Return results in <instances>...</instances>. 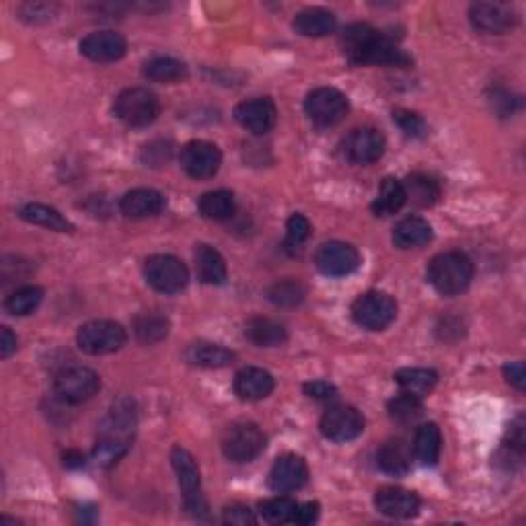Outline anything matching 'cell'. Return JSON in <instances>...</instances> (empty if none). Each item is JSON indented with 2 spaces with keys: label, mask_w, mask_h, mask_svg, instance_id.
Masks as SVG:
<instances>
[{
  "label": "cell",
  "mask_w": 526,
  "mask_h": 526,
  "mask_svg": "<svg viewBox=\"0 0 526 526\" xmlns=\"http://www.w3.org/2000/svg\"><path fill=\"white\" fill-rule=\"evenodd\" d=\"M144 278L157 293L175 294L188 286L190 272L181 259L173 255H152L144 263Z\"/></svg>",
  "instance_id": "cell-9"
},
{
  "label": "cell",
  "mask_w": 526,
  "mask_h": 526,
  "mask_svg": "<svg viewBox=\"0 0 526 526\" xmlns=\"http://www.w3.org/2000/svg\"><path fill=\"white\" fill-rule=\"evenodd\" d=\"M350 103L346 95L334 87H319L306 95L304 111L311 118L313 124L321 128H331L347 116Z\"/></svg>",
  "instance_id": "cell-10"
},
{
  "label": "cell",
  "mask_w": 526,
  "mask_h": 526,
  "mask_svg": "<svg viewBox=\"0 0 526 526\" xmlns=\"http://www.w3.org/2000/svg\"><path fill=\"white\" fill-rule=\"evenodd\" d=\"M388 416H391L393 422L397 424H416L419 418L424 416V406H422V399L414 397V395L409 393H401L397 397L388 401Z\"/></svg>",
  "instance_id": "cell-36"
},
{
  "label": "cell",
  "mask_w": 526,
  "mask_h": 526,
  "mask_svg": "<svg viewBox=\"0 0 526 526\" xmlns=\"http://www.w3.org/2000/svg\"><path fill=\"white\" fill-rule=\"evenodd\" d=\"M198 208L200 214L208 221H229L234 210H237V204H234V196L231 191L216 190L204 193L198 201Z\"/></svg>",
  "instance_id": "cell-33"
},
{
  "label": "cell",
  "mask_w": 526,
  "mask_h": 526,
  "mask_svg": "<svg viewBox=\"0 0 526 526\" xmlns=\"http://www.w3.org/2000/svg\"><path fill=\"white\" fill-rule=\"evenodd\" d=\"M44 301V290L37 286H23L19 290L6 298L5 309L6 313L15 315V317H27L34 311H37V306Z\"/></svg>",
  "instance_id": "cell-35"
},
{
  "label": "cell",
  "mask_w": 526,
  "mask_h": 526,
  "mask_svg": "<svg viewBox=\"0 0 526 526\" xmlns=\"http://www.w3.org/2000/svg\"><path fill=\"white\" fill-rule=\"evenodd\" d=\"M15 352H17V337L13 335L9 327H3V331H0V358H11Z\"/></svg>",
  "instance_id": "cell-49"
},
{
  "label": "cell",
  "mask_w": 526,
  "mask_h": 526,
  "mask_svg": "<svg viewBox=\"0 0 526 526\" xmlns=\"http://www.w3.org/2000/svg\"><path fill=\"white\" fill-rule=\"evenodd\" d=\"M134 334L142 344H157L169 334V321L163 315L144 313L134 321Z\"/></svg>",
  "instance_id": "cell-39"
},
{
  "label": "cell",
  "mask_w": 526,
  "mask_h": 526,
  "mask_svg": "<svg viewBox=\"0 0 526 526\" xmlns=\"http://www.w3.org/2000/svg\"><path fill=\"white\" fill-rule=\"evenodd\" d=\"M432 241V226L419 216H409L395 226L393 245L399 249L424 247Z\"/></svg>",
  "instance_id": "cell-22"
},
{
  "label": "cell",
  "mask_w": 526,
  "mask_h": 526,
  "mask_svg": "<svg viewBox=\"0 0 526 526\" xmlns=\"http://www.w3.org/2000/svg\"><path fill=\"white\" fill-rule=\"evenodd\" d=\"M144 77L155 80V83H177V80L188 77V68L180 60L169 58V56H159V58H152L144 64Z\"/></svg>",
  "instance_id": "cell-34"
},
{
  "label": "cell",
  "mask_w": 526,
  "mask_h": 526,
  "mask_svg": "<svg viewBox=\"0 0 526 526\" xmlns=\"http://www.w3.org/2000/svg\"><path fill=\"white\" fill-rule=\"evenodd\" d=\"M52 6L44 5V3H34V5H23L19 13L21 19H26L29 23H39V21H47L52 19Z\"/></svg>",
  "instance_id": "cell-45"
},
{
  "label": "cell",
  "mask_w": 526,
  "mask_h": 526,
  "mask_svg": "<svg viewBox=\"0 0 526 526\" xmlns=\"http://www.w3.org/2000/svg\"><path fill=\"white\" fill-rule=\"evenodd\" d=\"M319 518V504H303L296 508V516H294V524H301V526H309Z\"/></svg>",
  "instance_id": "cell-48"
},
{
  "label": "cell",
  "mask_w": 526,
  "mask_h": 526,
  "mask_svg": "<svg viewBox=\"0 0 526 526\" xmlns=\"http://www.w3.org/2000/svg\"><path fill=\"white\" fill-rule=\"evenodd\" d=\"M304 393L309 395L311 399L321 401V403H329L337 399V388L331 383H327V380H313V383H306Z\"/></svg>",
  "instance_id": "cell-43"
},
{
  "label": "cell",
  "mask_w": 526,
  "mask_h": 526,
  "mask_svg": "<svg viewBox=\"0 0 526 526\" xmlns=\"http://www.w3.org/2000/svg\"><path fill=\"white\" fill-rule=\"evenodd\" d=\"M171 463L177 473V481H180V488L183 491L185 510L201 521V518L208 516V504L204 493H201L200 469L196 465V459L185 449L175 447L171 452Z\"/></svg>",
  "instance_id": "cell-4"
},
{
  "label": "cell",
  "mask_w": 526,
  "mask_h": 526,
  "mask_svg": "<svg viewBox=\"0 0 526 526\" xmlns=\"http://www.w3.org/2000/svg\"><path fill=\"white\" fill-rule=\"evenodd\" d=\"M62 459H64V467H67V469H80V467L85 465L83 452H78L75 449H70V450L64 452Z\"/></svg>",
  "instance_id": "cell-50"
},
{
  "label": "cell",
  "mask_w": 526,
  "mask_h": 526,
  "mask_svg": "<svg viewBox=\"0 0 526 526\" xmlns=\"http://www.w3.org/2000/svg\"><path fill=\"white\" fill-rule=\"evenodd\" d=\"M315 265H317L321 273L331 278L350 276L352 272L358 270L360 253L350 242L329 241L323 242L317 249V253H315Z\"/></svg>",
  "instance_id": "cell-11"
},
{
  "label": "cell",
  "mask_w": 526,
  "mask_h": 526,
  "mask_svg": "<svg viewBox=\"0 0 526 526\" xmlns=\"http://www.w3.org/2000/svg\"><path fill=\"white\" fill-rule=\"evenodd\" d=\"M169 157H171V144L165 142V140H155L144 147L142 150V160L147 163L149 167H160L165 165Z\"/></svg>",
  "instance_id": "cell-42"
},
{
  "label": "cell",
  "mask_w": 526,
  "mask_h": 526,
  "mask_svg": "<svg viewBox=\"0 0 526 526\" xmlns=\"http://www.w3.org/2000/svg\"><path fill=\"white\" fill-rule=\"evenodd\" d=\"M126 329L116 321H91L85 323L77 334V344L83 352L91 356H103L118 352L126 344Z\"/></svg>",
  "instance_id": "cell-8"
},
{
  "label": "cell",
  "mask_w": 526,
  "mask_h": 526,
  "mask_svg": "<svg viewBox=\"0 0 526 526\" xmlns=\"http://www.w3.org/2000/svg\"><path fill=\"white\" fill-rule=\"evenodd\" d=\"M181 167L193 180H210L222 165V152L212 142L191 140L181 149Z\"/></svg>",
  "instance_id": "cell-12"
},
{
  "label": "cell",
  "mask_w": 526,
  "mask_h": 526,
  "mask_svg": "<svg viewBox=\"0 0 526 526\" xmlns=\"http://www.w3.org/2000/svg\"><path fill=\"white\" fill-rule=\"evenodd\" d=\"M393 121L403 129V132H406V136H409V139L422 140L428 136V124L422 116H418V113L414 111H407V109L393 111Z\"/></svg>",
  "instance_id": "cell-40"
},
{
  "label": "cell",
  "mask_w": 526,
  "mask_h": 526,
  "mask_svg": "<svg viewBox=\"0 0 526 526\" xmlns=\"http://www.w3.org/2000/svg\"><path fill=\"white\" fill-rule=\"evenodd\" d=\"M196 270H198V278L204 282V284L210 286H221L226 282V262L224 257L218 253L214 247L210 245H201L196 247Z\"/></svg>",
  "instance_id": "cell-25"
},
{
  "label": "cell",
  "mask_w": 526,
  "mask_h": 526,
  "mask_svg": "<svg viewBox=\"0 0 526 526\" xmlns=\"http://www.w3.org/2000/svg\"><path fill=\"white\" fill-rule=\"evenodd\" d=\"M376 463L388 475H407L411 471V449L399 438L388 440L378 449Z\"/></svg>",
  "instance_id": "cell-24"
},
{
  "label": "cell",
  "mask_w": 526,
  "mask_h": 526,
  "mask_svg": "<svg viewBox=\"0 0 526 526\" xmlns=\"http://www.w3.org/2000/svg\"><path fill=\"white\" fill-rule=\"evenodd\" d=\"M311 237V222L303 214H293L286 222V249H298Z\"/></svg>",
  "instance_id": "cell-41"
},
{
  "label": "cell",
  "mask_w": 526,
  "mask_h": 526,
  "mask_svg": "<svg viewBox=\"0 0 526 526\" xmlns=\"http://www.w3.org/2000/svg\"><path fill=\"white\" fill-rule=\"evenodd\" d=\"M504 376H506V380H508L510 385L518 388V391H524L526 370H524V364H522V362L506 364V366H504Z\"/></svg>",
  "instance_id": "cell-47"
},
{
  "label": "cell",
  "mask_w": 526,
  "mask_h": 526,
  "mask_svg": "<svg viewBox=\"0 0 526 526\" xmlns=\"http://www.w3.org/2000/svg\"><path fill=\"white\" fill-rule=\"evenodd\" d=\"M101 388V378L95 370L85 366H67L54 378L56 397L64 403H85L93 399Z\"/></svg>",
  "instance_id": "cell-6"
},
{
  "label": "cell",
  "mask_w": 526,
  "mask_h": 526,
  "mask_svg": "<svg viewBox=\"0 0 526 526\" xmlns=\"http://www.w3.org/2000/svg\"><path fill=\"white\" fill-rule=\"evenodd\" d=\"M385 136L375 128H358L352 129L344 140V155L350 163L370 165L383 157L385 152Z\"/></svg>",
  "instance_id": "cell-14"
},
{
  "label": "cell",
  "mask_w": 526,
  "mask_h": 526,
  "mask_svg": "<svg viewBox=\"0 0 526 526\" xmlns=\"http://www.w3.org/2000/svg\"><path fill=\"white\" fill-rule=\"evenodd\" d=\"M306 296V290L298 280H280V282H273V284L268 288V298L270 301L282 306V309H293V306H298Z\"/></svg>",
  "instance_id": "cell-37"
},
{
  "label": "cell",
  "mask_w": 526,
  "mask_h": 526,
  "mask_svg": "<svg viewBox=\"0 0 526 526\" xmlns=\"http://www.w3.org/2000/svg\"><path fill=\"white\" fill-rule=\"evenodd\" d=\"M352 317L360 327L368 331H383L397 317V303L387 293L360 294L352 304Z\"/></svg>",
  "instance_id": "cell-7"
},
{
  "label": "cell",
  "mask_w": 526,
  "mask_h": 526,
  "mask_svg": "<svg viewBox=\"0 0 526 526\" xmlns=\"http://www.w3.org/2000/svg\"><path fill=\"white\" fill-rule=\"evenodd\" d=\"M234 119L251 134H268L278 121L276 103L270 97H255V99L242 101L234 108Z\"/></svg>",
  "instance_id": "cell-15"
},
{
  "label": "cell",
  "mask_w": 526,
  "mask_h": 526,
  "mask_svg": "<svg viewBox=\"0 0 526 526\" xmlns=\"http://www.w3.org/2000/svg\"><path fill=\"white\" fill-rule=\"evenodd\" d=\"M506 449L510 452H514L518 459H522L524 455V419L522 418H518L516 422L510 426Z\"/></svg>",
  "instance_id": "cell-44"
},
{
  "label": "cell",
  "mask_w": 526,
  "mask_h": 526,
  "mask_svg": "<svg viewBox=\"0 0 526 526\" xmlns=\"http://www.w3.org/2000/svg\"><path fill=\"white\" fill-rule=\"evenodd\" d=\"M128 52L126 39L116 31H93L80 42V54L93 62H116Z\"/></svg>",
  "instance_id": "cell-18"
},
{
  "label": "cell",
  "mask_w": 526,
  "mask_h": 526,
  "mask_svg": "<svg viewBox=\"0 0 526 526\" xmlns=\"http://www.w3.org/2000/svg\"><path fill=\"white\" fill-rule=\"evenodd\" d=\"M395 383L401 387L403 393L424 399L426 395L432 393L436 383H438V375L428 368H401L395 372Z\"/></svg>",
  "instance_id": "cell-28"
},
{
  "label": "cell",
  "mask_w": 526,
  "mask_h": 526,
  "mask_svg": "<svg viewBox=\"0 0 526 526\" xmlns=\"http://www.w3.org/2000/svg\"><path fill=\"white\" fill-rule=\"evenodd\" d=\"M296 508L298 504L293 498L276 496L259 504V514H262L263 521L270 524H288L294 522Z\"/></svg>",
  "instance_id": "cell-38"
},
{
  "label": "cell",
  "mask_w": 526,
  "mask_h": 526,
  "mask_svg": "<svg viewBox=\"0 0 526 526\" xmlns=\"http://www.w3.org/2000/svg\"><path fill=\"white\" fill-rule=\"evenodd\" d=\"M273 387H276V380L263 368L249 366L237 372V376H234V393L241 401H262L270 397Z\"/></svg>",
  "instance_id": "cell-20"
},
{
  "label": "cell",
  "mask_w": 526,
  "mask_h": 526,
  "mask_svg": "<svg viewBox=\"0 0 526 526\" xmlns=\"http://www.w3.org/2000/svg\"><path fill=\"white\" fill-rule=\"evenodd\" d=\"M245 337L259 347H278L288 339V331L282 323L265 317L249 319L245 325Z\"/></svg>",
  "instance_id": "cell-27"
},
{
  "label": "cell",
  "mask_w": 526,
  "mask_h": 526,
  "mask_svg": "<svg viewBox=\"0 0 526 526\" xmlns=\"http://www.w3.org/2000/svg\"><path fill=\"white\" fill-rule=\"evenodd\" d=\"M224 522L229 524H239V526H247V524H255V516L253 512L247 506H229L224 510V516H222Z\"/></svg>",
  "instance_id": "cell-46"
},
{
  "label": "cell",
  "mask_w": 526,
  "mask_h": 526,
  "mask_svg": "<svg viewBox=\"0 0 526 526\" xmlns=\"http://www.w3.org/2000/svg\"><path fill=\"white\" fill-rule=\"evenodd\" d=\"M469 19L473 27L483 31V34H506L514 27L516 15L512 6L504 3H475L469 9Z\"/></svg>",
  "instance_id": "cell-16"
},
{
  "label": "cell",
  "mask_w": 526,
  "mask_h": 526,
  "mask_svg": "<svg viewBox=\"0 0 526 526\" xmlns=\"http://www.w3.org/2000/svg\"><path fill=\"white\" fill-rule=\"evenodd\" d=\"M121 214L128 218H150L165 210L163 193L150 188H139L128 191L119 201Z\"/></svg>",
  "instance_id": "cell-21"
},
{
  "label": "cell",
  "mask_w": 526,
  "mask_h": 526,
  "mask_svg": "<svg viewBox=\"0 0 526 526\" xmlns=\"http://www.w3.org/2000/svg\"><path fill=\"white\" fill-rule=\"evenodd\" d=\"M221 447L224 457L232 463H251L265 449V434L255 424H232L224 430Z\"/></svg>",
  "instance_id": "cell-5"
},
{
  "label": "cell",
  "mask_w": 526,
  "mask_h": 526,
  "mask_svg": "<svg viewBox=\"0 0 526 526\" xmlns=\"http://www.w3.org/2000/svg\"><path fill=\"white\" fill-rule=\"evenodd\" d=\"M309 481V467L303 457L284 455L273 463L270 471V488L276 493H290L301 490Z\"/></svg>",
  "instance_id": "cell-17"
},
{
  "label": "cell",
  "mask_w": 526,
  "mask_h": 526,
  "mask_svg": "<svg viewBox=\"0 0 526 526\" xmlns=\"http://www.w3.org/2000/svg\"><path fill=\"white\" fill-rule=\"evenodd\" d=\"M375 506L388 518H411L419 512L422 501L414 491L403 488H383L376 491Z\"/></svg>",
  "instance_id": "cell-19"
},
{
  "label": "cell",
  "mask_w": 526,
  "mask_h": 526,
  "mask_svg": "<svg viewBox=\"0 0 526 526\" xmlns=\"http://www.w3.org/2000/svg\"><path fill=\"white\" fill-rule=\"evenodd\" d=\"M401 183H403V190H406L407 200H411V204H416L419 208L432 206L440 198V185L428 175L414 173Z\"/></svg>",
  "instance_id": "cell-32"
},
{
  "label": "cell",
  "mask_w": 526,
  "mask_h": 526,
  "mask_svg": "<svg viewBox=\"0 0 526 526\" xmlns=\"http://www.w3.org/2000/svg\"><path fill=\"white\" fill-rule=\"evenodd\" d=\"M442 450V434L440 428L428 422L418 428L414 440V455L422 465H436Z\"/></svg>",
  "instance_id": "cell-29"
},
{
  "label": "cell",
  "mask_w": 526,
  "mask_h": 526,
  "mask_svg": "<svg viewBox=\"0 0 526 526\" xmlns=\"http://www.w3.org/2000/svg\"><path fill=\"white\" fill-rule=\"evenodd\" d=\"M19 216L26 222L44 226V229H50V231H58V232L75 231V226H72L67 218L58 212V210L46 206V204H26L19 210Z\"/></svg>",
  "instance_id": "cell-30"
},
{
  "label": "cell",
  "mask_w": 526,
  "mask_h": 526,
  "mask_svg": "<svg viewBox=\"0 0 526 526\" xmlns=\"http://www.w3.org/2000/svg\"><path fill=\"white\" fill-rule=\"evenodd\" d=\"M293 27L303 37H325L335 31L337 19L325 9H304L294 17Z\"/></svg>",
  "instance_id": "cell-23"
},
{
  "label": "cell",
  "mask_w": 526,
  "mask_h": 526,
  "mask_svg": "<svg viewBox=\"0 0 526 526\" xmlns=\"http://www.w3.org/2000/svg\"><path fill=\"white\" fill-rule=\"evenodd\" d=\"M321 432L331 442H350L364 432V418L352 406H334L321 418Z\"/></svg>",
  "instance_id": "cell-13"
},
{
  "label": "cell",
  "mask_w": 526,
  "mask_h": 526,
  "mask_svg": "<svg viewBox=\"0 0 526 526\" xmlns=\"http://www.w3.org/2000/svg\"><path fill=\"white\" fill-rule=\"evenodd\" d=\"M342 47L346 58L356 67H407L409 56L385 36L383 31L375 29L368 23H352L342 34Z\"/></svg>",
  "instance_id": "cell-1"
},
{
  "label": "cell",
  "mask_w": 526,
  "mask_h": 526,
  "mask_svg": "<svg viewBox=\"0 0 526 526\" xmlns=\"http://www.w3.org/2000/svg\"><path fill=\"white\" fill-rule=\"evenodd\" d=\"M183 356L191 366L200 368H224L234 360V354L231 350L210 342H196L188 346V350H185Z\"/></svg>",
  "instance_id": "cell-26"
},
{
  "label": "cell",
  "mask_w": 526,
  "mask_h": 526,
  "mask_svg": "<svg viewBox=\"0 0 526 526\" xmlns=\"http://www.w3.org/2000/svg\"><path fill=\"white\" fill-rule=\"evenodd\" d=\"M473 280V263L460 251H444L428 265V282L436 293L444 296H457L465 293Z\"/></svg>",
  "instance_id": "cell-2"
},
{
  "label": "cell",
  "mask_w": 526,
  "mask_h": 526,
  "mask_svg": "<svg viewBox=\"0 0 526 526\" xmlns=\"http://www.w3.org/2000/svg\"><path fill=\"white\" fill-rule=\"evenodd\" d=\"M113 113L129 128H147L159 118L160 101L149 88L132 87L116 97Z\"/></svg>",
  "instance_id": "cell-3"
},
{
  "label": "cell",
  "mask_w": 526,
  "mask_h": 526,
  "mask_svg": "<svg viewBox=\"0 0 526 526\" xmlns=\"http://www.w3.org/2000/svg\"><path fill=\"white\" fill-rule=\"evenodd\" d=\"M406 201H407V196H406V190H403V183L393 180V177H387L383 185H380L376 200L372 201V212H375L376 216L397 214L399 210L406 206Z\"/></svg>",
  "instance_id": "cell-31"
}]
</instances>
